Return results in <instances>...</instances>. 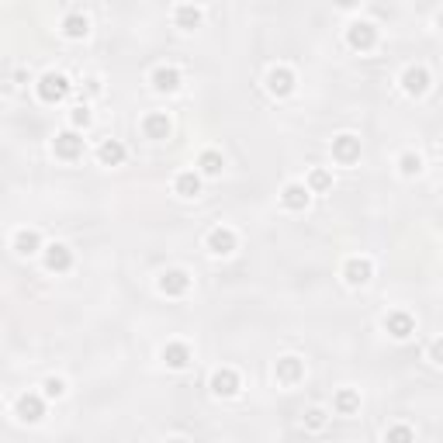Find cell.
Listing matches in <instances>:
<instances>
[{"mask_svg": "<svg viewBox=\"0 0 443 443\" xmlns=\"http://www.w3.org/2000/svg\"><path fill=\"white\" fill-rule=\"evenodd\" d=\"M398 170H402L405 177H416L419 170H422V159H419L416 153H405V156L398 159Z\"/></svg>", "mask_w": 443, "mask_h": 443, "instance_id": "27", "label": "cell"}, {"mask_svg": "<svg viewBox=\"0 0 443 443\" xmlns=\"http://www.w3.org/2000/svg\"><path fill=\"white\" fill-rule=\"evenodd\" d=\"M177 25L181 28H198L201 25V11L191 7V4H181V7H177Z\"/></svg>", "mask_w": 443, "mask_h": 443, "instance_id": "26", "label": "cell"}, {"mask_svg": "<svg viewBox=\"0 0 443 443\" xmlns=\"http://www.w3.org/2000/svg\"><path fill=\"white\" fill-rule=\"evenodd\" d=\"M174 187H177L181 198H198V194H201V177H198L194 170H183V174H177Z\"/></svg>", "mask_w": 443, "mask_h": 443, "instance_id": "21", "label": "cell"}, {"mask_svg": "<svg viewBox=\"0 0 443 443\" xmlns=\"http://www.w3.org/2000/svg\"><path fill=\"white\" fill-rule=\"evenodd\" d=\"M267 90H270L274 97H287V94L294 90V73H291L287 66L270 70V73H267Z\"/></svg>", "mask_w": 443, "mask_h": 443, "instance_id": "8", "label": "cell"}, {"mask_svg": "<svg viewBox=\"0 0 443 443\" xmlns=\"http://www.w3.org/2000/svg\"><path fill=\"white\" fill-rule=\"evenodd\" d=\"M402 87H405V94L419 97V94L429 90V73H426L422 66H409V70L402 73Z\"/></svg>", "mask_w": 443, "mask_h": 443, "instance_id": "12", "label": "cell"}, {"mask_svg": "<svg viewBox=\"0 0 443 443\" xmlns=\"http://www.w3.org/2000/svg\"><path fill=\"white\" fill-rule=\"evenodd\" d=\"M343 277H346V284L361 287L374 277V267H370V260H364V257H353V260H346V267H343Z\"/></svg>", "mask_w": 443, "mask_h": 443, "instance_id": "7", "label": "cell"}, {"mask_svg": "<svg viewBox=\"0 0 443 443\" xmlns=\"http://www.w3.org/2000/svg\"><path fill=\"white\" fill-rule=\"evenodd\" d=\"M281 201H284V208L301 211L309 205V187L305 183H287L284 191H281Z\"/></svg>", "mask_w": 443, "mask_h": 443, "instance_id": "17", "label": "cell"}, {"mask_svg": "<svg viewBox=\"0 0 443 443\" xmlns=\"http://www.w3.org/2000/svg\"><path fill=\"white\" fill-rule=\"evenodd\" d=\"M187 287H191V277H187L183 270H163V274H159V291L170 294V298L183 294Z\"/></svg>", "mask_w": 443, "mask_h": 443, "instance_id": "11", "label": "cell"}, {"mask_svg": "<svg viewBox=\"0 0 443 443\" xmlns=\"http://www.w3.org/2000/svg\"><path fill=\"white\" fill-rule=\"evenodd\" d=\"M274 374H277V381H281V385H294V381H301L305 367H301L298 357H281V361L274 364Z\"/></svg>", "mask_w": 443, "mask_h": 443, "instance_id": "14", "label": "cell"}, {"mask_svg": "<svg viewBox=\"0 0 443 443\" xmlns=\"http://www.w3.org/2000/svg\"><path fill=\"white\" fill-rule=\"evenodd\" d=\"M211 391L218 395V398H229L239 391V374H235L233 367H218L215 374H211Z\"/></svg>", "mask_w": 443, "mask_h": 443, "instance_id": "6", "label": "cell"}, {"mask_svg": "<svg viewBox=\"0 0 443 443\" xmlns=\"http://www.w3.org/2000/svg\"><path fill=\"white\" fill-rule=\"evenodd\" d=\"M87 31H90V21H87L80 11H70V14L63 18V35H66V38H87Z\"/></svg>", "mask_w": 443, "mask_h": 443, "instance_id": "20", "label": "cell"}, {"mask_svg": "<svg viewBox=\"0 0 443 443\" xmlns=\"http://www.w3.org/2000/svg\"><path fill=\"white\" fill-rule=\"evenodd\" d=\"M170 443H183V440H170Z\"/></svg>", "mask_w": 443, "mask_h": 443, "instance_id": "33", "label": "cell"}, {"mask_svg": "<svg viewBox=\"0 0 443 443\" xmlns=\"http://www.w3.org/2000/svg\"><path fill=\"white\" fill-rule=\"evenodd\" d=\"M329 183H333L329 170H312V174H309V194H312V191H326Z\"/></svg>", "mask_w": 443, "mask_h": 443, "instance_id": "28", "label": "cell"}, {"mask_svg": "<svg viewBox=\"0 0 443 443\" xmlns=\"http://www.w3.org/2000/svg\"><path fill=\"white\" fill-rule=\"evenodd\" d=\"M153 87L163 90V94H174V90L181 87V73H177L174 66H156V70H153Z\"/></svg>", "mask_w": 443, "mask_h": 443, "instance_id": "18", "label": "cell"}, {"mask_svg": "<svg viewBox=\"0 0 443 443\" xmlns=\"http://www.w3.org/2000/svg\"><path fill=\"white\" fill-rule=\"evenodd\" d=\"M70 118H73V125H77V129H87V125H90V111H87L83 105L73 107V114H70Z\"/></svg>", "mask_w": 443, "mask_h": 443, "instance_id": "31", "label": "cell"}, {"mask_svg": "<svg viewBox=\"0 0 443 443\" xmlns=\"http://www.w3.org/2000/svg\"><path fill=\"white\" fill-rule=\"evenodd\" d=\"M305 426H309V429H322V426H326V412H322V409H309V412H305Z\"/></svg>", "mask_w": 443, "mask_h": 443, "instance_id": "29", "label": "cell"}, {"mask_svg": "<svg viewBox=\"0 0 443 443\" xmlns=\"http://www.w3.org/2000/svg\"><path fill=\"white\" fill-rule=\"evenodd\" d=\"M142 132H146L149 139H170V118H166L163 111H153V114L142 118Z\"/></svg>", "mask_w": 443, "mask_h": 443, "instance_id": "16", "label": "cell"}, {"mask_svg": "<svg viewBox=\"0 0 443 443\" xmlns=\"http://www.w3.org/2000/svg\"><path fill=\"white\" fill-rule=\"evenodd\" d=\"M333 159L343 163V166L357 163V159H361V139H357V135H336V139H333Z\"/></svg>", "mask_w": 443, "mask_h": 443, "instance_id": "3", "label": "cell"}, {"mask_svg": "<svg viewBox=\"0 0 443 443\" xmlns=\"http://www.w3.org/2000/svg\"><path fill=\"white\" fill-rule=\"evenodd\" d=\"M429 357H433V364H440V343H433V346H429Z\"/></svg>", "mask_w": 443, "mask_h": 443, "instance_id": "32", "label": "cell"}, {"mask_svg": "<svg viewBox=\"0 0 443 443\" xmlns=\"http://www.w3.org/2000/svg\"><path fill=\"white\" fill-rule=\"evenodd\" d=\"M63 391H66V381H63V378H49V381H46V395H49V398H59Z\"/></svg>", "mask_w": 443, "mask_h": 443, "instance_id": "30", "label": "cell"}, {"mask_svg": "<svg viewBox=\"0 0 443 443\" xmlns=\"http://www.w3.org/2000/svg\"><path fill=\"white\" fill-rule=\"evenodd\" d=\"M38 246H42V239L35 229H21V233L14 235V250L21 253V257H31V253H38Z\"/></svg>", "mask_w": 443, "mask_h": 443, "instance_id": "22", "label": "cell"}, {"mask_svg": "<svg viewBox=\"0 0 443 443\" xmlns=\"http://www.w3.org/2000/svg\"><path fill=\"white\" fill-rule=\"evenodd\" d=\"M46 267H49L53 274H66V270L73 267V250L63 246V242H53V246L46 250Z\"/></svg>", "mask_w": 443, "mask_h": 443, "instance_id": "9", "label": "cell"}, {"mask_svg": "<svg viewBox=\"0 0 443 443\" xmlns=\"http://www.w3.org/2000/svg\"><path fill=\"white\" fill-rule=\"evenodd\" d=\"M385 329L391 339H409L416 333V319L409 312H388L385 315Z\"/></svg>", "mask_w": 443, "mask_h": 443, "instance_id": "5", "label": "cell"}, {"mask_svg": "<svg viewBox=\"0 0 443 443\" xmlns=\"http://www.w3.org/2000/svg\"><path fill=\"white\" fill-rule=\"evenodd\" d=\"M125 156H129V149H125L118 139H105V142H101V149H97V159H101L105 166H122Z\"/></svg>", "mask_w": 443, "mask_h": 443, "instance_id": "15", "label": "cell"}, {"mask_svg": "<svg viewBox=\"0 0 443 443\" xmlns=\"http://www.w3.org/2000/svg\"><path fill=\"white\" fill-rule=\"evenodd\" d=\"M198 166H201V174H208V177H218V174H222V166H225V159L218 156L215 149H205V153L198 156Z\"/></svg>", "mask_w": 443, "mask_h": 443, "instance_id": "24", "label": "cell"}, {"mask_svg": "<svg viewBox=\"0 0 443 443\" xmlns=\"http://www.w3.org/2000/svg\"><path fill=\"white\" fill-rule=\"evenodd\" d=\"M346 42H350L353 49L367 53V49H374V42H378V28L370 25V21H353L350 31H346Z\"/></svg>", "mask_w": 443, "mask_h": 443, "instance_id": "2", "label": "cell"}, {"mask_svg": "<svg viewBox=\"0 0 443 443\" xmlns=\"http://www.w3.org/2000/svg\"><path fill=\"white\" fill-rule=\"evenodd\" d=\"M53 149L59 159H80L83 156V139H80L77 132H59L53 139Z\"/></svg>", "mask_w": 443, "mask_h": 443, "instance_id": "4", "label": "cell"}, {"mask_svg": "<svg viewBox=\"0 0 443 443\" xmlns=\"http://www.w3.org/2000/svg\"><path fill=\"white\" fill-rule=\"evenodd\" d=\"M163 361H166V367H174V370L187 367L191 364V350H187V343H166V346H163Z\"/></svg>", "mask_w": 443, "mask_h": 443, "instance_id": "19", "label": "cell"}, {"mask_svg": "<svg viewBox=\"0 0 443 443\" xmlns=\"http://www.w3.org/2000/svg\"><path fill=\"white\" fill-rule=\"evenodd\" d=\"M333 405H336L339 416H353V412L361 409V395H357L353 388H343V391L336 395V402H333Z\"/></svg>", "mask_w": 443, "mask_h": 443, "instance_id": "23", "label": "cell"}, {"mask_svg": "<svg viewBox=\"0 0 443 443\" xmlns=\"http://www.w3.org/2000/svg\"><path fill=\"white\" fill-rule=\"evenodd\" d=\"M42 416H46V402H42L35 391H28V395L18 398V419H21V422H38Z\"/></svg>", "mask_w": 443, "mask_h": 443, "instance_id": "10", "label": "cell"}, {"mask_svg": "<svg viewBox=\"0 0 443 443\" xmlns=\"http://www.w3.org/2000/svg\"><path fill=\"white\" fill-rule=\"evenodd\" d=\"M70 90H73V83H70V77H63V73H46V77L38 80V97H42L46 105L66 101Z\"/></svg>", "mask_w": 443, "mask_h": 443, "instance_id": "1", "label": "cell"}, {"mask_svg": "<svg viewBox=\"0 0 443 443\" xmlns=\"http://www.w3.org/2000/svg\"><path fill=\"white\" fill-rule=\"evenodd\" d=\"M385 443H416V433L405 422H395V426H388V433H385Z\"/></svg>", "mask_w": 443, "mask_h": 443, "instance_id": "25", "label": "cell"}, {"mask_svg": "<svg viewBox=\"0 0 443 443\" xmlns=\"http://www.w3.org/2000/svg\"><path fill=\"white\" fill-rule=\"evenodd\" d=\"M208 250L215 253V257H229V253L235 250V233L233 229H222V225L211 229L208 233Z\"/></svg>", "mask_w": 443, "mask_h": 443, "instance_id": "13", "label": "cell"}]
</instances>
